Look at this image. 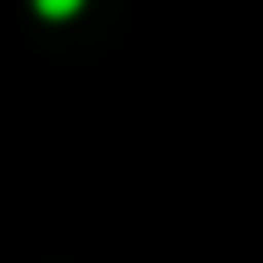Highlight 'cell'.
<instances>
[{"instance_id": "obj_1", "label": "cell", "mask_w": 263, "mask_h": 263, "mask_svg": "<svg viewBox=\"0 0 263 263\" xmlns=\"http://www.w3.org/2000/svg\"><path fill=\"white\" fill-rule=\"evenodd\" d=\"M39 5V15H49V20H64V15H73L83 0H34Z\"/></svg>"}]
</instances>
